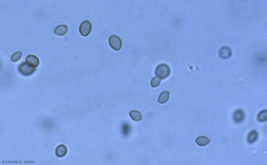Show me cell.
<instances>
[{"instance_id": "1", "label": "cell", "mask_w": 267, "mask_h": 165, "mask_svg": "<svg viewBox=\"0 0 267 165\" xmlns=\"http://www.w3.org/2000/svg\"><path fill=\"white\" fill-rule=\"evenodd\" d=\"M155 74L161 79H165L170 75V68L167 64H159L155 69Z\"/></svg>"}, {"instance_id": "2", "label": "cell", "mask_w": 267, "mask_h": 165, "mask_svg": "<svg viewBox=\"0 0 267 165\" xmlns=\"http://www.w3.org/2000/svg\"><path fill=\"white\" fill-rule=\"evenodd\" d=\"M109 44H110V47L115 51H119L122 47V41L120 37H118V36H115V35L110 36L109 38Z\"/></svg>"}, {"instance_id": "3", "label": "cell", "mask_w": 267, "mask_h": 165, "mask_svg": "<svg viewBox=\"0 0 267 165\" xmlns=\"http://www.w3.org/2000/svg\"><path fill=\"white\" fill-rule=\"evenodd\" d=\"M18 70H19V72H20L21 74H22L23 76H30V75H32L35 71H36V68H33V67L29 66L28 63L25 62V63H22V64H21V65L19 66Z\"/></svg>"}, {"instance_id": "4", "label": "cell", "mask_w": 267, "mask_h": 165, "mask_svg": "<svg viewBox=\"0 0 267 165\" xmlns=\"http://www.w3.org/2000/svg\"><path fill=\"white\" fill-rule=\"evenodd\" d=\"M92 30V25L89 21H83L79 26V33L82 35L83 36H87L91 33Z\"/></svg>"}, {"instance_id": "5", "label": "cell", "mask_w": 267, "mask_h": 165, "mask_svg": "<svg viewBox=\"0 0 267 165\" xmlns=\"http://www.w3.org/2000/svg\"><path fill=\"white\" fill-rule=\"evenodd\" d=\"M67 152H68V149H67L66 146H64V145H59V146L56 147V149H55V154H56L57 157H60V158H61V157H64V156L66 155Z\"/></svg>"}, {"instance_id": "6", "label": "cell", "mask_w": 267, "mask_h": 165, "mask_svg": "<svg viewBox=\"0 0 267 165\" xmlns=\"http://www.w3.org/2000/svg\"><path fill=\"white\" fill-rule=\"evenodd\" d=\"M26 63H28L29 66L33 67V68H37L39 65V60L34 56V55H29L26 58Z\"/></svg>"}, {"instance_id": "7", "label": "cell", "mask_w": 267, "mask_h": 165, "mask_svg": "<svg viewBox=\"0 0 267 165\" xmlns=\"http://www.w3.org/2000/svg\"><path fill=\"white\" fill-rule=\"evenodd\" d=\"M169 97H170V93L168 91H165L163 92H161L158 96V102L159 104H165L167 103L169 99Z\"/></svg>"}, {"instance_id": "8", "label": "cell", "mask_w": 267, "mask_h": 165, "mask_svg": "<svg viewBox=\"0 0 267 165\" xmlns=\"http://www.w3.org/2000/svg\"><path fill=\"white\" fill-rule=\"evenodd\" d=\"M231 55H232V51L229 47L225 46V47L220 49L219 56L222 59H228L231 57Z\"/></svg>"}, {"instance_id": "9", "label": "cell", "mask_w": 267, "mask_h": 165, "mask_svg": "<svg viewBox=\"0 0 267 165\" xmlns=\"http://www.w3.org/2000/svg\"><path fill=\"white\" fill-rule=\"evenodd\" d=\"M67 32H68V27L66 25H59L55 29V33L57 36H64Z\"/></svg>"}, {"instance_id": "10", "label": "cell", "mask_w": 267, "mask_h": 165, "mask_svg": "<svg viewBox=\"0 0 267 165\" xmlns=\"http://www.w3.org/2000/svg\"><path fill=\"white\" fill-rule=\"evenodd\" d=\"M209 142H210V139L205 136H199L196 138V143L199 146H205L207 144H209Z\"/></svg>"}, {"instance_id": "11", "label": "cell", "mask_w": 267, "mask_h": 165, "mask_svg": "<svg viewBox=\"0 0 267 165\" xmlns=\"http://www.w3.org/2000/svg\"><path fill=\"white\" fill-rule=\"evenodd\" d=\"M129 116H130V117L133 119V120H134V121H136V122L142 121V119H143V116H142L141 113H140L139 111H136V110L130 111Z\"/></svg>"}, {"instance_id": "12", "label": "cell", "mask_w": 267, "mask_h": 165, "mask_svg": "<svg viewBox=\"0 0 267 165\" xmlns=\"http://www.w3.org/2000/svg\"><path fill=\"white\" fill-rule=\"evenodd\" d=\"M233 118H234V121L236 123H240L243 118H244V115H243V112L241 110H237L234 115H233Z\"/></svg>"}, {"instance_id": "13", "label": "cell", "mask_w": 267, "mask_h": 165, "mask_svg": "<svg viewBox=\"0 0 267 165\" xmlns=\"http://www.w3.org/2000/svg\"><path fill=\"white\" fill-rule=\"evenodd\" d=\"M256 138H257V133L256 131H252L249 132V134L247 135V142L249 144H252L254 143L256 140Z\"/></svg>"}, {"instance_id": "14", "label": "cell", "mask_w": 267, "mask_h": 165, "mask_svg": "<svg viewBox=\"0 0 267 165\" xmlns=\"http://www.w3.org/2000/svg\"><path fill=\"white\" fill-rule=\"evenodd\" d=\"M257 120L259 122H265L267 120V110H263L257 116Z\"/></svg>"}, {"instance_id": "15", "label": "cell", "mask_w": 267, "mask_h": 165, "mask_svg": "<svg viewBox=\"0 0 267 165\" xmlns=\"http://www.w3.org/2000/svg\"><path fill=\"white\" fill-rule=\"evenodd\" d=\"M160 82H161V78L156 76L155 77H153V78H152V80H151V87L156 88V87H158V86L160 84Z\"/></svg>"}, {"instance_id": "16", "label": "cell", "mask_w": 267, "mask_h": 165, "mask_svg": "<svg viewBox=\"0 0 267 165\" xmlns=\"http://www.w3.org/2000/svg\"><path fill=\"white\" fill-rule=\"evenodd\" d=\"M21 55H22V53L21 52H16L15 53L13 54L12 58H11V61L13 62H16L18 61L21 58Z\"/></svg>"}]
</instances>
